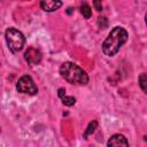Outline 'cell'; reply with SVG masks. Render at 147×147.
I'll return each instance as SVG.
<instances>
[{"label": "cell", "mask_w": 147, "mask_h": 147, "mask_svg": "<svg viewBox=\"0 0 147 147\" xmlns=\"http://www.w3.org/2000/svg\"><path fill=\"white\" fill-rule=\"evenodd\" d=\"M127 31L122 26H115L102 44V51L107 56H114L127 40Z\"/></svg>", "instance_id": "1"}, {"label": "cell", "mask_w": 147, "mask_h": 147, "mask_svg": "<svg viewBox=\"0 0 147 147\" xmlns=\"http://www.w3.org/2000/svg\"><path fill=\"white\" fill-rule=\"evenodd\" d=\"M60 75L70 84L85 85L88 83L87 74L72 62H64L60 67Z\"/></svg>", "instance_id": "2"}, {"label": "cell", "mask_w": 147, "mask_h": 147, "mask_svg": "<svg viewBox=\"0 0 147 147\" xmlns=\"http://www.w3.org/2000/svg\"><path fill=\"white\" fill-rule=\"evenodd\" d=\"M6 41L8 45V48L13 53L20 52L24 44H25V38L21 31H18L15 28H9L6 31Z\"/></svg>", "instance_id": "3"}, {"label": "cell", "mask_w": 147, "mask_h": 147, "mask_svg": "<svg viewBox=\"0 0 147 147\" xmlns=\"http://www.w3.org/2000/svg\"><path fill=\"white\" fill-rule=\"evenodd\" d=\"M16 90L21 93H26L30 95H34L38 93V88L36 86L33 79L28 75H24L18 79V82L16 84Z\"/></svg>", "instance_id": "4"}, {"label": "cell", "mask_w": 147, "mask_h": 147, "mask_svg": "<svg viewBox=\"0 0 147 147\" xmlns=\"http://www.w3.org/2000/svg\"><path fill=\"white\" fill-rule=\"evenodd\" d=\"M24 59L30 65H36V64H39L41 61V53L37 48L30 47L26 49V52L24 54Z\"/></svg>", "instance_id": "5"}, {"label": "cell", "mask_w": 147, "mask_h": 147, "mask_svg": "<svg viewBox=\"0 0 147 147\" xmlns=\"http://www.w3.org/2000/svg\"><path fill=\"white\" fill-rule=\"evenodd\" d=\"M108 147H129V142L123 134H114L107 142Z\"/></svg>", "instance_id": "6"}, {"label": "cell", "mask_w": 147, "mask_h": 147, "mask_svg": "<svg viewBox=\"0 0 147 147\" xmlns=\"http://www.w3.org/2000/svg\"><path fill=\"white\" fill-rule=\"evenodd\" d=\"M62 6L61 1H52V0H44L40 2V7L45 10V11H54L56 9H59Z\"/></svg>", "instance_id": "7"}, {"label": "cell", "mask_w": 147, "mask_h": 147, "mask_svg": "<svg viewBox=\"0 0 147 147\" xmlns=\"http://www.w3.org/2000/svg\"><path fill=\"white\" fill-rule=\"evenodd\" d=\"M96 126H98V122L96 121H93V122H91L90 124H88V126H87V129L85 130V132H84V138L86 139L90 134H92L93 132H94V130L96 129Z\"/></svg>", "instance_id": "8"}, {"label": "cell", "mask_w": 147, "mask_h": 147, "mask_svg": "<svg viewBox=\"0 0 147 147\" xmlns=\"http://www.w3.org/2000/svg\"><path fill=\"white\" fill-rule=\"evenodd\" d=\"M80 11H82V14H83V16H84L85 18H90L91 15H92V9H91V7H90L86 2H84V3L82 5Z\"/></svg>", "instance_id": "9"}, {"label": "cell", "mask_w": 147, "mask_h": 147, "mask_svg": "<svg viewBox=\"0 0 147 147\" xmlns=\"http://www.w3.org/2000/svg\"><path fill=\"white\" fill-rule=\"evenodd\" d=\"M138 80H139V85H140L141 90H142L144 92H146V91H147V87H146V83H147V76H146V74H145V72H142V74L139 76Z\"/></svg>", "instance_id": "10"}, {"label": "cell", "mask_w": 147, "mask_h": 147, "mask_svg": "<svg viewBox=\"0 0 147 147\" xmlns=\"http://www.w3.org/2000/svg\"><path fill=\"white\" fill-rule=\"evenodd\" d=\"M62 103L65 105V106H74L76 103V99L74 96H67V95H64L62 98Z\"/></svg>", "instance_id": "11"}, {"label": "cell", "mask_w": 147, "mask_h": 147, "mask_svg": "<svg viewBox=\"0 0 147 147\" xmlns=\"http://www.w3.org/2000/svg\"><path fill=\"white\" fill-rule=\"evenodd\" d=\"M98 25H99V28H101V29H105V28H107V25H108V20L106 18V17H99L98 18Z\"/></svg>", "instance_id": "12"}, {"label": "cell", "mask_w": 147, "mask_h": 147, "mask_svg": "<svg viewBox=\"0 0 147 147\" xmlns=\"http://www.w3.org/2000/svg\"><path fill=\"white\" fill-rule=\"evenodd\" d=\"M93 5H94V7H95V9L96 10H102V5H101V2L100 1H94L93 2Z\"/></svg>", "instance_id": "13"}, {"label": "cell", "mask_w": 147, "mask_h": 147, "mask_svg": "<svg viewBox=\"0 0 147 147\" xmlns=\"http://www.w3.org/2000/svg\"><path fill=\"white\" fill-rule=\"evenodd\" d=\"M57 94H59V96L62 99V98L65 95V90H64V88H62V87H61V88H59V92H57Z\"/></svg>", "instance_id": "14"}, {"label": "cell", "mask_w": 147, "mask_h": 147, "mask_svg": "<svg viewBox=\"0 0 147 147\" xmlns=\"http://www.w3.org/2000/svg\"><path fill=\"white\" fill-rule=\"evenodd\" d=\"M71 11H72V8H68L67 13H68V14H71Z\"/></svg>", "instance_id": "15"}]
</instances>
